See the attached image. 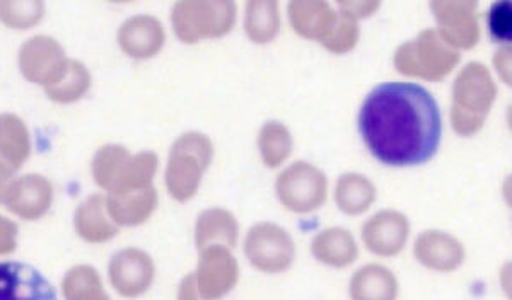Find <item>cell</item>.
Listing matches in <instances>:
<instances>
[{
    "instance_id": "1",
    "label": "cell",
    "mask_w": 512,
    "mask_h": 300,
    "mask_svg": "<svg viewBox=\"0 0 512 300\" xmlns=\"http://www.w3.org/2000/svg\"><path fill=\"white\" fill-rule=\"evenodd\" d=\"M359 132L378 161L417 166L436 154L443 118L431 91L415 82H383L367 94Z\"/></svg>"
},
{
    "instance_id": "2",
    "label": "cell",
    "mask_w": 512,
    "mask_h": 300,
    "mask_svg": "<svg viewBox=\"0 0 512 300\" xmlns=\"http://www.w3.org/2000/svg\"><path fill=\"white\" fill-rule=\"evenodd\" d=\"M497 98L492 72L482 62H468L453 82L451 123L454 132L470 137L483 127Z\"/></svg>"
},
{
    "instance_id": "3",
    "label": "cell",
    "mask_w": 512,
    "mask_h": 300,
    "mask_svg": "<svg viewBox=\"0 0 512 300\" xmlns=\"http://www.w3.org/2000/svg\"><path fill=\"white\" fill-rule=\"evenodd\" d=\"M214 159V144L209 135L187 132L175 140L166 166V188L176 202H188L197 195L202 176Z\"/></svg>"
},
{
    "instance_id": "4",
    "label": "cell",
    "mask_w": 512,
    "mask_h": 300,
    "mask_svg": "<svg viewBox=\"0 0 512 300\" xmlns=\"http://www.w3.org/2000/svg\"><path fill=\"white\" fill-rule=\"evenodd\" d=\"M393 64L400 74L408 77L441 81L460 64V52L449 47L436 29L429 28L396 48Z\"/></svg>"
},
{
    "instance_id": "5",
    "label": "cell",
    "mask_w": 512,
    "mask_h": 300,
    "mask_svg": "<svg viewBox=\"0 0 512 300\" xmlns=\"http://www.w3.org/2000/svg\"><path fill=\"white\" fill-rule=\"evenodd\" d=\"M236 4L231 0H181L171 11L175 33L185 43L221 38L233 29Z\"/></svg>"
},
{
    "instance_id": "6",
    "label": "cell",
    "mask_w": 512,
    "mask_h": 300,
    "mask_svg": "<svg viewBox=\"0 0 512 300\" xmlns=\"http://www.w3.org/2000/svg\"><path fill=\"white\" fill-rule=\"evenodd\" d=\"M243 253L258 272L279 275L296 260V243L282 225L258 222L246 232Z\"/></svg>"
},
{
    "instance_id": "7",
    "label": "cell",
    "mask_w": 512,
    "mask_h": 300,
    "mask_svg": "<svg viewBox=\"0 0 512 300\" xmlns=\"http://www.w3.org/2000/svg\"><path fill=\"white\" fill-rule=\"evenodd\" d=\"M280 203L294 214H311L323 207L328 197V178L308 161L292 162L275 181Z\"/></svg>"
},
{
    "instance_id": "8",
    "label": "cell",
    "mask_w": 512,
    "mask_h": 300,
    "mask_svg": "<svg viewBox=\"0 0 512 300\" xmlns=\"http://www.w3.org/2000/svg\"><path fill=\"white\" fill-rule=\"evenodd\" d=\"M239 273L241 270L233 249L221 244L200 249L195 282L205 300H221L233 292L239 282Z\"/></svg>"
},
{
    "instance_id": "9",
    "label": "cell",
    "mask_w": 512,
    "mask_h": 300,
    "mask_svg": "<svg viewBox=\"0 0 512 300\" xmlns=\"http://www.w3.org/2000/svg\"><path fill=\"white\" fill-rule=\"evenodd\" d=\"M436 29L449 47L470 50L480 40L477 2L473 0H432Z\"/></svg>"
},
{
    "instance_id": "10",
    "label": "cell",
    "mask_w": 512,
    "mask_h": 300,
    "mask_svg": "<svg viewBox=\"0 0 512 300\" xmlns=\"http://www.w3.org/2000/svg\"><path fill=\"white\" fill-rule=\"evenodd\" d=\"M111 287L125 299H137L149 292L156 278V265L144 249L123 248L113 254L108 265Z\"/></svg>"
},
{
    "instance_id": "11",
    "label": "cell",
    "mask_w": 512,
    "mask_h": 300,
    "mask_svg": "<svg viewBox=\"0 0 512 300\" xmlns=\"http://www.w3.org/2000/svg\"><path fill=\"white\" fill-rule=\"evenodd\" d=\"M410 229L407 215L393 208L379 210L362 224V243L379 258H395L407 246Z\"/></svg>"
},
{
    "instance_id": "12",
    "label": "cell",
    "mask_w": 512,
    "mask_h": 300,
    "mask_svg": "<svg viewBox=\"0 0 512 300\" xmlns=\"http://www.w3.org/2000/svg\"><path fill=\"white\" fill-rule=\"evenodd\" d=\"M69 58L64 48L50 36H35L24 43L19 52V69L33 84L50 86L64 72Z\"/></svg>"
},
{
    "instance_id": "13",
    "label": "cell",
    "mask_w": 512,
    "mask_h": 300,
    "mask_svg": "<svg viewBox=\"0 0 512 300\" xmlns=\"http://www.w3.org/2000/svg\"><path fill=\"white\" fill-rule=\"evenodd\" d=\"M415 260L432 272L451 273L465 263L466 249L458 237L446 231L420 232L414 244Z\"/></svg>"
},
{
    "instance_id": "14",
    "label": "cell",
    "mask_w": 512,
    "mask_h": 300,
    "mask_svg": "<svg viewBox=\"0 0 512 300\" xmlns=\"http://www.w3.org/2000/svg\"><path fill=\"white\" fill-rule=\"evenodd\" d=\"M0 300H59L52 283L36 268L19 263H0Z\"/></svg>"
},
{
    "instance_id": "15",
    "label": "cell",
    "mask_w": 512,
    "mask_h": 300,
    "mask_svg": "<svg viewBox=\"0 0 512 300\" xmlns=\"http://www.w3.org/2000/svg\"><path fill=\"white\" fill-rule=\"evenodd\" d=\"M52 203V183L40 174H28L12 181L6 197L7 208L24 220L41 219L50 210Z\"/></svg>"
},
{
    "instance_id": "16",
    "label": "cell",
    "mask_w": 512,
    "mask_h": 300,
    "mask_svg": "<svg viewBox=\"0 0 512 300\" xmlns=\"http://www.w3.org/2000/svg\"><path fill=\"white\" fill-rule=\"evenodd\" d=\"M164 41L166 33L163 23L149 14L128 18L118 31V43L122 52L132 58L154 57L161 52Z\"/></svg>"
},
{
    "instance_id": "17",
    "label": "cell",
    "mask_w": 512,
    "mask_h": 300,
    "mask_svg": "<svg viewBox=\"0 0 512 300\" xmlns=\"http://www.w3.org/2000/svg\"><path fill=\"white\" fill-rule=\"evenodd\" d=\"M287 9L294 31L308 40H326L337 24V9L323 0H292Z\"/></svg>"
},
{
    "instance_id": "18",
    "label": "cell",
    "mask_w": 512,
    "mask_h": 300,
    "mask_svg": "<svg viewBox=\"0 0 512 300\" xmlns=\"http://www.w3.org/2000/svg\"><path fill=\"white\" fill-rule=\"evenodd\" d=\"M158 191L154 186L106 197V210L118 227H134L151 219L158 207Z\"/></svg>"
},
{
    "instance_id": "19",
    "label": "cell",
    "mask_w": 512,
    "mask_h": 300,
    "mask_svg": "<svg viewBox=\"0 0 512 300\" xmlns=\"http://www.w3.org/2000/svg\"><path fill=\"white\" fill-rule=\"evenodd\" d=\"M311 254L321 265L347 268L359 256V244L354 234L345 227H328L318 232L311 241Z\"/></svg>"
},
{
    "instance_id": "20",
    "label": "cell",
    "mask_w": 512,
    "mask_h": 300,
    "mask_svg": "<svg viewBox=\"0 0 512 300\" xmlns=\"http://www.w3.org/2000/svg\"><path fill=\"white\" fill-rule=\"evenodd\" d=\"M349 294L352 300H398L400 283L388 266L369 263L350 278Z\"/></svg>"
},
{
    "instance_id": "21",
    "label": "cell",
    "mask_w": 512,
    "mask_h": 300,
    "mask_svg": "<svg viewBox=\"0 0 512 300\" xmlns=\"http://www.w3.org/2000/svg\"><path fill=\"white\" fill-rule=\"evenodd\" d=\"M74 229L77 236L89 244L108 243L120 231L108 215L103 195H93L79 205L74 215Z\"/></svg>"
},
{
    "instance_id": "22",
    "label": "cell",
    "mask_w": 512,
    "mask_h": 300,
    "mask_svg": "<svg viewBox=\"0 0 512 300\" xmlns=\"http://www.w3.org/2000/svg\"><path fill=\"white\" fill-rule=\"evenodd\" d=\"M239 239V222L227 208L212 207L202 210L195 224V244L198 249L221 244L234 249Z\"/></svg>"
},
{
    "instance_id": "23",
    "label": "cell",
    "mask_w": 512,
    "mask_h": 300,
    "mask_svg": "<svg viewBox=\"0 0 512 300\" xmlns=\"http://www.w3.org/2000/svg\"><path fill=\"white\" fill-rule=\"evenodd\" d=\"M159 159L154 152H139L132 156L127 152L123 157L117 173L111 179L108 186V195H117V193H127V191L142 190L147 186H152V179L158 171Z\"/></svg>"
},
{
    "instance_id": "24",
    "label": "cell",
    "mask_w": 512,
    "mask_h": 300,
    "mask_svg": "<svg viewBox=\"0 0 512 300\" xmlns=\"http://www.w3.org/2000/svg\"><path fill=\"white\" fill-rule=\"evenodd\" d=\"M376 186L366 174L345 173L338 178L335 200L345 215L355 217L364 214L376 202Z\"/></svg>"
},
{
    "instance_id": "25",
    "label": "cell",
    "mask_w": 512,
    "mask_h": 300,
    "mask_svg": "<svg viewBox=\"0 0 512 300\" xmlns=\"http://www.w3.org/2000/svg\"><path fill=\"white\" fill-rule=\"evenodd\" d=\"M30 132L19 116L0 115V159L12 169H19L30 157Z\"/></svg>"
},
{
    "instance_id": "26",
    "label": "cell",
    "mask_w": 512,
    "mask_h": 300,
    "mask_svg": "<svg viewBox=\"0 0 512 300\" xmlns=\"http://www.w3.org/2000/svg\"><path fill=\"white\" fill-rule=\"evenodd\" d=\"M246 35L255 43H268L279 35L280 12L277 0H250L246 4Z\"/></svg>"
},
{
    "instance_id": "27",
    "label": "cell",
    "mask_w": 512,
    "mask_h": 300,
    "mask_svg": "<svg viewBox=\"0 0 512 300\" xmlns=\"http://www.w3.org/2000/svg\"><path fill=\"white\" fill-rule=\"evenodd\" d=\"M62 294L65 300H111L98 270L89 265H77L65 273Z\"/></svg>"
},
{
    "instance_id": "28",
    "label": "cell",
    "mask_w": 512,
    "mask_h": 300,
    "mask_svg": "<svg viewBox=\"0 0 512 300\" xmlns=\"http://www.w3.org/2000/svg\"><path fill=\"white\" fill-rule=\"evenodd\" d=\"M89 86H91L89 70L81 62L69 60L65 65L64 72L59 75V79L45 87V91H47L48 98L53 101L67 104L81 99L84 94L88 93Z\"/></svg>"
},
{
    "instance_id": "29",
    "label": "cell",
    "mask_w": 512,
    "mask_h": 300,
    "mask_svg": "<svg viewBox=\"0 0 512 300\" xmlns=\"http://www.w3.org/2000/svg\"><path fill=\"white\" fill-rule=\"evenodd\" d=\"M292 145L291 130L277 120L265 123L258 135V149L267 168H279L291 156Z\"/></svg>"
},
{
    "instance_id": "30",
    "label": "cell",
    "mask_w": 512,
    "mask_h": 300,
    "mask_svg": "<svg viewBox=\"0 0 512 300\" xmlns=\"http://www.w3.org/2000/svg\"><path fill=\"white\" fill-rule=\"evenodd\" d=\"M338 18L332 33L326 36V40L321 41V45L332 53H347L357 45L361 28H359V19H355L352 14L338 7Z\"/></svg>"
},
{
    "instance_id": "31",
    "label": "cell",
    "mask_w": 512,
    "mask_h": 300,
    "mask_svg": "<svg viewBox=\"0 0 512 300\" xmlns=\"http://www.w3.org/2000/svg\"><path fill=\"white\" fill-rule=\"evenodd\" d=\"M45 6L41 2H0V21L16 29H26L40 23Z\"/></svg>"
},
{
    "instance_id": "32",
    "label": "cell",
    "mask_w": 512,
    "mask_h": 300,
    "mask_svg": "<svg viewBox=\"0 0 512 300\" xmlns=\"http://www.w3.org/2000/svg\"><path fill=\"white\" fill-rule=\"evenodd\" d=\"M490 35L495 40L509 41L512 36V6L509 0H499L492 4L487 14Z\"/></svg>"
},
{
    "instance_id": "33",
    "label": "cell",
    "mask_w": 512,
    "mask_h": 300,
    "mask_svg": "<svg viewBox=\"0 0 512 300\" xmlns=\"http://www.w3.org/2000/svg\"><path fill=\"white\" fill-rule=\"evenodd\" d=\"M18 246V225L7 217H0V256L9 254Z\"/></svg>"
},
{
    "instance_id": "34",
    "label": "cell",
    "mask_w": 512,
    "mask_h": 300,
    "mask_svg": "<svg viewBox=\"0 0 512 300\" xmlns=\"http://www.w3.org/2000/svg\"><path fill=\"white\" fill-rule=\"evenodd\" d=\"M379 2L376 0H350V2H338V7L352 14L355 19L367 18L373 12L378 11Z\"/></svg>"
},
{
    "instance_id": "35",
    "label": "cell",
    "mask_w": 512,
    "mask_h": 300,
    "mask_svg": "<svg viewBox=\"0 0 512 300\" xmlns=\"http://www.w3.org/2000/svg\"><path fill=\"white\" fill-rule=\"evenodd\" d=\"M178 300H205L197 289L195 273H188L178 287Z\"/></svg>"
},
{
    "instance_id": "36",
    "label": "cell",
    "mask_w": 512,
    "mask_h": 300,
    "mask_svg": "<svg viewBox=\"0 0 512 300\" xmlns=\"http://www.w3.org/2000/svg\"><path fill=\"white\" fill-rule=\"evenodd\" d=\"M12 171L14 169L0 159V202H6L7 193L12 185Z\"/></svg>"
}]
</instances>
